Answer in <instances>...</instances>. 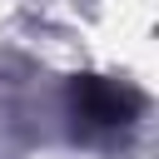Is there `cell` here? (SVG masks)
Returning a JSON list of instances; mask_svg holds the SVG:
<instances>
[{
  "instance_id": "1",
  "label": "cell",
  "mask_w": 159,
  "mask_h": 159,
  "mask_svg": "<svg viewBox=\"0 0 159 159\" xmlns=\"http://www.w3.org/2000/svg\"><path fill=\"white\" fill-rule=\"evenodd\" d=\"M80 99H84V109H89L94 119H124V114L134 109V94H129V89H114V84H84Z\"/></svg>"
}]
</instances>
